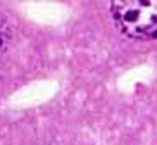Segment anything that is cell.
Returning a JSON list of instances; mask_svg holds the SVG:
<instances>
[{
	"mask_svg": "<svg viewBox=\"0 0 157 145\" xmlns=\"http://www.w3.org/2000/svg\"><path fill=\"white\" fill-rule=\"evenodd\" d=\"M111 16L128 38L157 40V0H116Z\"/></svg>",
	"mask_w": 157,
	"mask_h": 145,
	"instance_id": "obj_1",
	"label": "cell"
},
{
	"mask_svg": "<svg viewBox=\"0 0 157 145\" xmlns=\"http://www.w3.org/2000/svg\"><path fill=\"white\" fill-rule=\"evenodd\" d=\"M12 40V28H10L9 19L0 14V57L4 55Z\"/></svg>",
	"mask_w": 157,
	"mask_h": 145,
	"instance_id": "obj_2",
	"label": "cell"
}]
</instances>
